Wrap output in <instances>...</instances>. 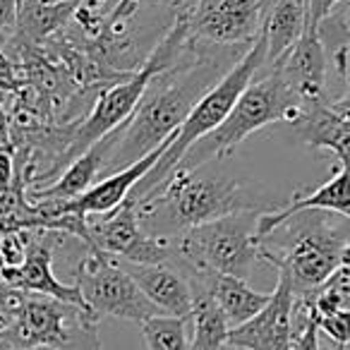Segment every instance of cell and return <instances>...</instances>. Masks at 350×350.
<instances>
[{
    "mask_svg": "<svg viewBox=\"0 0 350 350\" xmlns=\"http://www.w3.org/2000/svg\"><path fill=\"white\" fill-rule=\"evenodd\" d=\"M336 216L321 209L293 211L259 240L262 262L286 278L295 297L314 293L340 264H350L348 219L336 224Z\"/></svg>",
    "mask_w": 350,
    "mask_h": 350,
    "instance_id": "obj_3",
    "label": "cell"
},
{
    "mask_svg": "<svg viewBox=\"0 0 350 350\" xmlns=\"http://www.w3.org/2000/svg\"><path fill=\"white\" fill-rule=\"evenodd\" d=\"M29 350H44V348H29Z\"/></svg>",
    "mask_w": 350,
    "mask_h": 350,
    "instance_id": "obj_29",
    "label": "cell"
},
{
    "mask_svg": "<svg viewBox=\"0 0 350 350\" xmlns=\"http://www.w3.org/2000/svg\"><path fill=\"white\" fill-rule=\"evenodd\" d=\"M310 297L317 317L350 312V264H340Z\"/></svg>",
    "mask_w": 350,
    "mask_h": 350,
    "instance_id": "obj_21",
    "label": "cell"
},
{
    "mask_svg": "<svg viewBox=\"0 0 350 350\" xmlns=\"http://www.w3.org/2000/svg\"><path fill=\"white\" fill-rule=\"evenodd\" d=\"M0 149H12L10 118H8V94L0 92Z\"/></svg>",
    "mask_w": 350,
    "mask_h": 350,
    "instance_id": "obj_27",
    "label": "cell"
},
{
    "mask_svg": "<svg viewBox=\"0 0 350 350\" xmlns=\"http://www.w3.org/2000/svg\"><path fill=\"white\" fill-rule=\"evenodd\" d=\"M348 170L350 165L343 163H336L334 173L331 178L319 185L314 192H307V195H300L295 192L293 202H288L283 209L278 211H269V214H259L257 219V240L267 238L269 233L278 228L283 219L293 211H300V209H321V211H331V214H338V216H350V183H348Z\"/></svg>",
    "mask_w": 350,
    "mask_h": 350,
    "instance_id": "obj_16",
    "label": "cell"
},
{
    "mask_svg": "<svg viewBox=\"0 0 350 350\" xmlns=\"http://www.w3.org/2000/svg\"><path fill=\"white\" fill-rule=\"evenodd\" d=\"M159 72H163V68L151 55H146L142 68L132 77L103 89L96 101H94L92 111L87 113V118L72 125V135H70V146H68V163L77 159L79 154H84L94 142H98L108 132L120 127L137 108L149 79Z\"/></svg>",
    "mask_w": 350,
    "mask_h": 350,
    "instance_id": "obj_9",
    "label": "cell"
},
{
    "mask_svg": "<svg viewBox=\"0 0 350 350\" xmlns=\"http://www.w3.org/2000/svg\"><path fill=\"white\" fill-rule=\"evenodd\" d=\"M187 281H190L192 288V312H190L192 340L187 343V350H228L226 336H228L230 329L226 324V317L221 314V310L211 300V295L195 278L187 276Z\"/></svg>",
    "mask_w": 350,
    "mask_h": 350,
    "instance_id": "obj_19",
    "label": "cell"
},
{
    "mask_svg": "<svg viewBox=\"0 0 350 350\" xmlns=\"http://www.w3.org/2000/svg\"><path fill=\"white\" fill-rule=\"evenodd\" d=\"M130 120V118H127ZM127 120L120 127H116L113 132H108L106 137H101L98 142H94L84 154H79L75 161H70L65 165L63 173L55 178L51 185L36 187V190H27V200L29 202H68L79 197L82 192H87L89 187L96 183V178L103 173V165L111 154V149L116 146V142L120 139L122 130H125Z\"/></svg>",
    "mask_w": 350,
    "mask_h": 350,
    "instance_id": "obj_15",
    "label": "cell"
},
{
    "mask_svg": "<svg viewBox=\"0 0 350 350\" xmlns=\"http://www.w3.org/2000/svg\"><path fill=\"white\" fill-rule=\"evenodd\" d=\"M271 68H276L283 75V79L291 84V89L300 98V106L310 101H324L329 58H326L324 41L317 34L314 22L305 20V29H302L300 39Z\"/></svg>",
    "mask_w": 350,
    "mask_h": 350,
    "instance_id": "obj_13",
    "label": "cell"
},
{
    "mask_svg": "<svg viewBox=\"0 0 350 350\" xmlns=\"http://www.w3.org/2000/svg\"><path fill=\"white\" fill-rule=\"evenodd\" d=\"M317 331L329 336L336 343V350H348L350 312H336V314H329V317H317Z\"/></svg>",
    "mask_w": 350,
    "mask_h": 350,
    "instance_id": "obj_22",
    "label": "cell"
},
{
    "mask_svg": "<svg viewBox=\"0 0 350 350\" xmlns=\"http://www.w3.org/2000/svg\"><path fill=\"white\" fill-rule=\"evenodd\" d=\"M293 295L283 276H276V288L269 302L245 324L226 336L230 350H291L293 343Z\"/></svg>",
    "mask_w": 350,
    "mask_h": 350,
    "instance_id": "obj_11",
    "label": "cell"
},
{
    "mask_svg": "<svg viewBox=\"0 0 350 350\" xmlns=\"http://www.w3.org/2000/svg\"><path fill=\"white\" fill-rule=\"evenodd\" d=\"M142 336L149 350H187L190 343V317H165L156 314L142 321Z\"/></svg>",
    "mask_w": 350,
    "mask_h": 350,
    "instance_id": "obj_20",
    "label": "cell"
},
{
    "mask_svg": "<svg viewBox=\"0 0 350 350\" xmlns=\"http://www.w3.org/2000/svg\"><path fill=\"white\" fill-rule=\"evenodd\" d=\"M20 0H0V44L15 34Z\"/></svg>",
    "mask_w": 350,
    "mask_h": 350,
    "instance_id": "obj_23",
    "label": "cell"
},
{
    "mask_svg": "<svg viewBox=\"0 0 350 350\" xmlns=\"http://www.w3.org/2000/svg\"><path fill=\"white\" fill-rule=\"evenodd\" d=\"M300 111V98L283 79L276 68H271L259 79H252L235 106L216 130L187 146L175 168H197V165L224 161L247 139L252 132L271 125V122H293Z\"/></svg>",
    "mask_w": 350,
    "mask_h": 350,
    "instance_id": "obj_4",
    "label": "cell"
},
{
    "mask_svg": "<svg viewBox=\"0 0 350 350\" xmlns=\"http://www.w3.org/2000/svg\"><path fill=\"white\" fill-rule=\"evenodd\" d=\"M293 137L312 149L334 151L336 161L350 165V101L340 98L302 103L295 120L291 122Z\"/></svg>",
    "mask_w": 350,
    "mask_h": 350,
    "instance_id": "obj_12",
    "label": "cell"
},
{
    "mask_svg": "<svg viewBox=\"0 0 350 350\" xmlns=\"http://www.w3.org/2000/svg\"><path fill=\"white\" fill-rule=\"evenodd\" d=\"M264 60H267V44L264 36L259 34L257 39L250 44V49L243 53V58L192 106V111L187 113V118L183 120V125L178 127V135L170 142L168 149L161 154V159L151 165L149 173L132 187L127 200H139V197L149 195L165 175L178 165V161L183 159V154L187 151V146L195 144L197 139H202L204 135H209L211 130L221 125L226 120V116L230 113V108L235 106L238 96L243 94V89L254 79V75L264 70Z\"/></svg>",
    "mask_w": 350,
    "mask_h": 350,
    "instance_id": "obj_5",
    "label": "cell"
},
{
    "mask_svg": "<svg viewBox=\"0 0 350 350\" xmlns=\"http://www.w3.org/2000/svg\"><path fill=\"white\" fill-rule=\"evenodd\" d=\"M82 0L68 3H41V0H20L15 34L8 41L20 46H41L51 36L60 34L72 22ZM5 44V41H3Z\"/></svg>",
    "mask_w": 350,
    "mask_h": 350,
    "instance_id": "obj_17",
    "label": "cell"
},
{
    "mask_svg": "<svg viewBox=\"0 0 350 350\" xmlns=\"http://www.w3.org/2000/svg\"><path fill=\"white\" fill-rule=\"evenodd\" d=\"M20 87V70L12 63V58L0 49V92L12 94Z\"/></svg>",
    "mask_w": 350,
    "mask_h": 350,
    "instance_id": "obj_24",
    "label": "cell"
},
{
    "mask_svg": "<svg viewBox=\"0 0 350 350\" xmlns=\"http://www.w3.org/2000/svg\"><path fill=\"white\" fill-rule=\"evenodd\" d=\"M89 250L127 264H168L173 259L170 238H154L139 226L137 206L125 200L101 216H89Z\"/></svg>",
    "mask_w": 350,
    "mask_h": 350,
    "instance_id": "obj_8",
    "label": "cell"
},
{
    "mask_svg": "<svg viewBox=\"0 0 350 350\" xmlns=\"http://www.w3.org/2000/svg\"><path fill=\"white\" fill-rule=\"evenodd\" d=\"M75 283L72 286L79 291L87 310L96 321L103 317H113V319H125V321H142L151 319V317L161 314L144 295L135 286L120 262L96 250L84 247L79 252L77 262H75Z\"/></svg>",
    "mask_w": 350,
    "mask_h": 350,
    "instance_id": "obj_7",
    "label": "cell"
},
{
    "mask_svg": "<svg viewBox=\"0 0 350 350\" xmlns=\"http://www.w3.org/2000/svg\"><path fill=\"white\" fill-rule=\"evenodd\" d=\"M259 214H230L170 238L173 259L195 271L224 273L247 281L262 262L257 240Z\"/></svg>",
    "mask_w": 350,
    "mask_h": 350,
    "instance_id": "obj_6",
    "label": "cell"
},
{
    "mask_svg": "<svg viewBox=\"0 0 350 350\" xmlns=\"http://www.w3.org/2000/svg\"><path fill=\"white\" fill-rule=\"evenodd\" d=\"M142 295L165 317H190L192 288L178 262L168 264H127L120 262Z\"/></svg>",
    "mask_w": 350,
    "mask_h": 350,
    "instance_id": "obj_14",
    "label": "cell"
},
{
    "mask_svg": "<svg viewBox=\"0 0 350 350\" xmlns=\"http://www.w3.org/2000/svg\"><path fill=\"white\" fill-rule=\"evenodd\" d=\"M247 46H214L190 36L180 58L149 79L120 139L108 154L103 173H118L163 144L165 137L183 125L192 106L243 58L235 53Z\"/></svg>",
    "mask_w": 350,
    "mask_h": 350,
    "instance_id": "obj_1",
    "label": "cell"
},
{
    "mask_svg": "<svg viewBox=\"0 0 350 350\" xmlns=\"http://www.w3.org/2000/svg\"><path fill=\"white\" fill-rule=\"evenodd\" d=\"M27 235V259L20 269H8V271H0V283L8 288H15L22 293H34V295H46L53 297V300L68 302V305L82 307L84 305L82 295L75 286L63 283L55 278L53 273V254L55 247L65 240L63 233H55V230H25ZM89 312V310H87ZM92 314V312H89Z\"/></svg>",
    "mask_w": 350,
    "mask_h": 350,
    "instance_id": "obj_10",
    "label": "cell"
},
{
    "mask_svg": "<svg viewBox=\"0 0 350 350\" xmlns=\"http://www.w3.org/2000/svg\"><path fill=\"white\" fill-rule=\"evenodd\" d=\"M15 178V159L12 149H0V192H5Z\"/></svg>",
    "mask_w": 350,
    "mask_h": 350,
    "instance_id": "obj_26",
    "label": "cell"
},
{
    "mask_svg": "<svg viewBox=\"0 0 350 350\" xmlns=\"http://www.w3.org/2000/svg\"><path fill=\"white\" fill-rule=\"evenodd\" d=\"M291 350H319V331H317V314L293 336Z\"/></svg>",
    "mask_w": 350,
    "mask_h": 350,
    "instance_id": "obj_25",
    "label": "cell"
},
{
    "mask_svg": "<svg viewBox=\"0 0 350 350\" xmlns=\"http://www.w3.org/2000/svg\"><path fill=\"white\" fill-rule=\"evenodd\" d=\"M41 3H68V0H41Z\"/></svg>",
    "mask_w": 350,
    "mask_h": 350,
    "instance_id": "obj_28",
    "label": "cell"
},
{
    "mask_svg": "<svg viewBox=\"0 0 350 350\" xmlns=\"http://www.w3.org/2000/svg\"><path fill=\"white\" fill-rule=\"evenodd\" d=\"M307 0H271L267 17L262 22L264 44H267V60L264 68H271L293 49L305 29Z\"/></svg>",
    "mask_w": 350,
    "mask_h": 350,
    "instance_id": "obj_18",
    "label": "cell"
},
{
    "mask_svg": "<svg viewBox=\"0 0 350 350\" xmlns=\"http://www.w3.org/2000/svg\"><path fill=\"white\" fill-rule=\"evenodd\" d=\"M132 202L139 226L154 238H175L230 214H269L286 206L271 187L221 170H206V163L173 168L149 195Z\"/></svg>",
    "mask_w": 350,
    "mask_h": 350,
    "instance_id": "obj_2",
    "label": "cell"
}]
</instances>
